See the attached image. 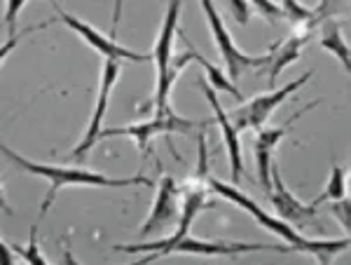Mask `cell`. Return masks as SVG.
I'll list each match as a JSON object with an SVG mask.
<instances>
[{
	"instance_id": "cb8c5ba5",
	"label": "cell",
	"mask_w": 351,
	"mask_h": 265,
	"mask_svg": "<svg viewBox=\"0 0 351 265\" xmlns=\"http://www.w3.org/2000/svg\"><path fill=\"white\" fill-rule=\"evenodd\" d=\"M342 3H347V0H324V5H321V8L316 10V16H319V19H324V21H328L330 8H335V5H342Z\"/></svg>"
},
{
	"instance_id": "5b68a950",
	"label": "cell",
	"mask_w": 351,
	"mask_h": 265,
	"mask_svg": "<svg viewBox=\"0 0 351 265\" xmlns=\"http://www.w3.org/2000/svg\"><path fill=\"white\" fill-rule=\"evenodd\" d=\"M199 3H202L204 14H206V21H208V28H211L213 41H216V49H218L220 59L225 61V69H228L230 80H239V76L246 69H260V66L269 64L271 52L263 54V56H248L237 47L213 0H199Z\"/></svg>"
},
{
	"instance_id": "7c38bea8",
	"label": "cell",
	"mask_w": 351,
	"mask_h": 265,
	"mask_svg": "<svg viewBox=\"0 0 351 265\" xmlns=\"http://www.w3.org/2000/svg\"><path fill=\"white\" fill-rule=\"evenodd\" d=\"M202 87V92L206 94L208 104H211L213 113H216V122L220 125V134H223V141L225 146H228V157H230V174H232V183H239L243 178V162H241V141H239V129L234 127V122H232L230 113L220 106L218 101V94H216V87H213L208 80H199L197 82Z\"/></svg>"
},
{
	"instance_id": "e0dca14e",
	"label": "cell",
	"mask_w": 351,
	"mask_h": 265,
	"mask_svg": "<svg viewBox=\"0 0 351 265\" xmlns=\"http://www.w3.org/2000/svg\"><path fill=\"white\" fill-rule=\"evenodd\" d=\"M321 45L328 49V52H332L339 59V64L344 66V71L351 76V47L344 41L342 31H339V26L335 24L332 19H328V24L324 26V33H321Z\"/></svg>"
},
{
	"instance_id": "ac0fdd59",
	"label": "cell",
	"mask_w": 351,
	"mask_h": 265,
	"mask_svg": "<svg viewBox=\"0 0 351 265\" xmlns=\"http://www.w3.org/2000/svg\"><path fill=\"white\" fill-rule=\"evenodd\" d=\"M344 195H347V181H344V169H342V167H337V165H332L330 181H328L324 193L316 197V205H321V202H326V200H330V202L342 200Z\"/></svg>"
},
{
	"instance_id": "ba28073f",
	"label": "cell",
	"mask_w": 351,
	"mask_h": 265,
	"mask_svg": "<svg viewBox=\"0 0 351 265\" xmlns=\"http://www.w3.org/2000/svg\"><path fill=\"white\" fill-rule=\"evenodd\" d=\"M122 61L117 59H104V71H101V84H99V94H96V106L92 113V122H89L87 134L82 137L80 143L73 148L71 157L73 160H82L89 150L94 148L101 141V134H104V117L108 113V101H110V92L117 82V76H120Z\"/></svg>"
},
{
	"instance_id": "ffe728a7",
	"label": "cell",
	"mask_w": 351,
	"mask_h": 265,
	"mask_svg": "<svg viewBox=\"0 0 351 265\" xmlns=\"http://www.w3.org/2000/svg\"><path fill=\"white\" fill-rule=\"evenodd\" d=\"M12 249L24 258L26 263H47V258L38 251V225H31V238H28V246H12Z\"/></svg>"
},
{
	"instance_id": "603a6c76",
	"label": "cell",
	"mask_w": 351,
	"mask_h": 265,
	"mask_svg": "<svg viewBox=\"0 0 351 265\" xmlns=\"http://www.w3.org/2000/svg\"><path fill=\"white\" fill-rule=\"evenodd\" d=\"M230 12L234 16V21L239 26H246L248 19H251V8H248V0H228Z\"/></svg>"
},
{
	"instance_id": "8fae6325",
	"label": "cell",
	"mask_w": 351,
	"mask_h": 265,
	"mask_svg": "<svg viewBox=\"0 0 351 265\" xmlns=\"http://www.w3.org/2000/svg\"><path fill=\"white\" fill-rule=\"evenodd\" d=\"M316 106L314 104H307L302 106L300 111L293 113L291 117L284 122L281 127H269V129H258V137H256V143H253V148H256V167H258V181L260 185H263L265 193H271V162H274V150L276 146L281 143L288 132H291V127L295 125V122L300 120V117L304 115V113H309L311 108Z\"/></svg>"
},
{
	"instance_id": "7a4b0ae2",
	"label": "cell",
	"mask_w": 351,
	"mask_h": 265,
	"mask_svg": "<svg viewBox=\"0 0 351 265\" xmlns=\"http://www.w3.org/2000/svg\"><path fill=\"white\" fill-rule=\"evenodd\" d=\"M3 155L8 157L12 165H16L21 172H28V174H36V176H43L47 178L49 183V190L43 200V207H40V218L47 216L49 207L52 202L56 200L59 190L64 185H94V188H127V185H148V188H155V183L145 176H132V178H112V176H106L101 172H94V169H84V167H66V165H45V162H33V160H26L21 157L19 153H14L12 148L3 146Z\"/></svg>"
},
{
	"instance_id": "3957f363",
	"label": "cell",
	"mask_w": 351,
	"mask_h": 265,
	"mask_svg": "<svg viewBox=\"0 0 351 265\" xmlns=\"http://www.w3.org/2000/svg\"><path fill=\"white\" fill-rule=\"evenodd\" d=\"M122 3L124 0H115V14H112V31H110V38L104 36L101 31H96L94 26L84 24L82 19H77L75 14L66 12V10H61L59 5L52 3V8L56 10V14H59V19L64 21V24L71 28V31H75L77 36L82 38L87 45H92V47L99 52L104 59H117V61H134V64H148L152 61V52L150 54H141V52H132V49L122 47L120 43L115 41L117 38V26H120V16H122Z\"/></svg>"
},
{
	"instance_id": "2e32d148",
	"label": "cell",
	"mask_w": 351,
	"mask_h": 265,
	"mask_svg": "<svg viewBox=\"0 0 351 265\" xmlns=\"http://www.w3.org/2000/svg\"><path fill=\"white\" fill-rule=\"evenodd\" d=\"M178 36L183 38V43L188 45V47L192 49V54H195V61L197 64L202 66L204 71H206V78H208V82L213 84L216 89H220V92H228V94H232L234 99H239V101H243V94L239 92V89L234 87V80H230V78H225V73L218 69V66H213V64H208V59L206 56H202L199 52L195 49V45H192L188 38H185V33L183 31H178Z\"/></svg>"
},
{
	"instance_id": "d6986e66",
	"label": "cell",
	"mask_w": 351,
	"mask_h": 265,
	"mask_svg": "<svg viewBox=\"0 0 351 265\" xmlns=\"http://www.w3.org/2000/svg\"><path fill=\"white\" fill-rule=\"evenodd\" d=\"M281 8H284V14L288 21H293L295 28H300L302 24H314V19H319L316 16V10H309L304 8V5H300V0H281Z\"/></svg>"
},
{
	"instance_id": "30bf717a",
	"label": "cell",
	"mask_w": 351,
	"mask_h": 265,
	"mask_svg": "<svg viewBox=\"0 0 351 265\" xmlns=\"http://www.w3.org/2000/svg\"><path fill=\"white\" fill-rule=\"evenodd\" d=\"M269 200L274 205L276 214L279 218H284L288 223H295V225H309L314 223L316 228H324V223L319 221V211H316V200L304 205L300 202L291 190L286 188L284 178H281V169H279V162H271V193H269Z\"/></svg>"
},
{
	"instance_id": "5bb4252c",
	"label": "cell",
	"mask_w": 351,
	"mask_h": 265,
	"mask_svg": "<svg viewBox=\"0 0 351 265\" xmlns=\"http://www.w3.org/2000/svg\"><path fill=\"white\" fill-rule=\"evenodd\" d=\"M307 38H309V31H300V28H295V31H293V36L286 38L284 43L271 45V49H269L271 59L267 64V84H269V89H274L276 78L281 76V71H284L286 66H291L293 61H298L300 49L304 47Z\"/></svg>"
},
{
	"instance_id": "7402d4cb",
	"label": "cell",
	"mask_w": 351,
	"mask_h": 265,
	"mask_svg": "<svg viewBox=\"0 0 351 265\" xmlns=\"http://www.w3.org/2000/svg\"><path fill=\"white\" fill-rule=\"evenodd\" d=\"M248 3H253V8L258 10V14H263L269 26H274L279 19H286L284 8H281L279 3H274V0H248Z\"/></svg>"
},
{
	"instance_id": "52a82bcc",
	"label": "cell",
	"mask_w": 351,
	"mask_h": 265,
	"mask_svg": "<svg viewBox=\"0 0 351 265\" xmlns=\"http://www.w3.org/2000/svg\"><path fill=\"white\" fill-rule=\"evenodd\" d=\"M211 122H197V120H185V117L176 115V113H167V115H155L148 122H138V125H129V127H106L101 139H110V137H129L136 141L141 153H148L150 150V141L155 137H171V134H188L195 127H208Z\"/></svg>"
},
{
	"instance_id": "277c9868",
	"label": "cell",
	"mask_w": 351,
	"mask_h": 265,
	"mask_svg": "<svg viewBox=\"0 0 351 265\" xmlns=\"http://www.w3.org/2000/svg\"><path fill=\"white\" fill-rule=\"evenodd\" d=\"M204 207H206V190H204V185L199 183L183 193V209H180L178 225H176L171 238L155 240V242H141V244H115V249L127 251V253H148V256H143V261H155V258H162V256H171V249L188 235V230L192 228V221H195L197 214H199Z\"/></svg>"
},
{
	"instance_id": "9c48e42d",
	"label": "cell",
	"mask_w": 351,
	"mask_h": 265,
	"mask_svg": "<svg viewBox=\"0 0 351 265\" xmlns=\"http://www.w3.org/2000/svg\"><path fill=\"white\" fill-rule=\"evenodd\" d=\"M180 188L176 183L173 176H162L157 183V195L152 202L150 216L145 218V223L138 228V238H152V235H162L164 230H169L171 225L180 218Z\"/></svg>"
},
{
	"instance_id": "44dd1931",
	"label": "cell",
	"mask_w": 351,
	"mask_h": 265,
	"mask_svg": "<svg viewBox=\"0 0 351 265\" xmlns=\"http://www.w3.org/2000/svg\"><path fill=\"white\" fill-rule=\"evenodd\" d=\"M330 214L347 230V238L351 240V195H344L342 200L330 202Z\"/></svg>"
},
{
	"instance_id": "6da1fadb",
	"label": "cell",
	"mask_w": 351,
	"mask_h": 265,
	"mask_svg": "<svg viewBox=\"0 0 351 265\" xmlns=\"http://www.w3.org/2000/svg\"><path fill=\"white\" fill-rule=\"evenodd\" d=\"M206 183L213 193H218L220 197H225V200L234 202L239 209L246 211L251 218H256L260 228L269 230V233L279 235L281 240H286L288 244H291V251L307 253V256L316 258L319 263L328 265V263H332V258H335L337 253H342L344 249H349L351 246L349 238H344V240H309V238H304V235H300L291 223L284 221V218L269 216V214L265 211L256 200H251L248 195H243L241 190L234 188V185L218 181L216 176H206Z\"/></svg>"
},
{
	"instance_id": "9a60e30c",
	"label": "cell",
	"mask_w": 351,
	"mask_h": 265,
	"mask_svg": "<svg viewBox=\"0 0 351 265\" xmlns=\"http://www.w3.org/2000/svg\"><path fill=\"white\" fill-rule=\"evenodd\" d=\"M26 0H5V14H3V28H5V45H3V61L8 59L10 49L14 47L16 43L21 41L24 36H28V33H36V31H43V28H47L52 21H45V24L40 26H33L28 28V31H24L21 36H16V16H19V10L24 8ZM47 3H56V0H47Z\"/></svg>"
},
{
	"instance_id": "8992f818",
	"label": "cell",
	"mask_w": 351,
	"mask_h": 265,
	"mask_svg": "<svg viewBox=\"0 0 351 265\" xmlns=\"http://www.w3.org/2000/svg\"><path fill=\"white\" fill-rule=\"evenodd\" d=\"M311 76H314V73L307 71L300 78H295V80L284 84L281 89H269L267 94H258V97L246 101V104L239 106V108L230 111V117H232V122H234V127L239 129V132H243V129H256V132L263 129L265 122H267V117L271 115V111L279 108V106L284 104L291 94H295L300 87H304Z\"/></svg>"
},
{
	"instance_id": "4fadbf2b",
	"label": "cell",
	"mask_w": 351,
	"mask_h": 265,
	"mask_svg": "<svg viewBox=\"0 0 351 265\" xmlns=\"http://www.w3.org/2000/svg\"><path fill=\"white\" fill-rule=\"evenodd\" d=\"M180 8H183V0H169L167 10H164L160 36H157L155 49H152V64L157 66V80H164L169 66H171V59H173V38L178 36Z\"/></svg>"
}]
</instances>
